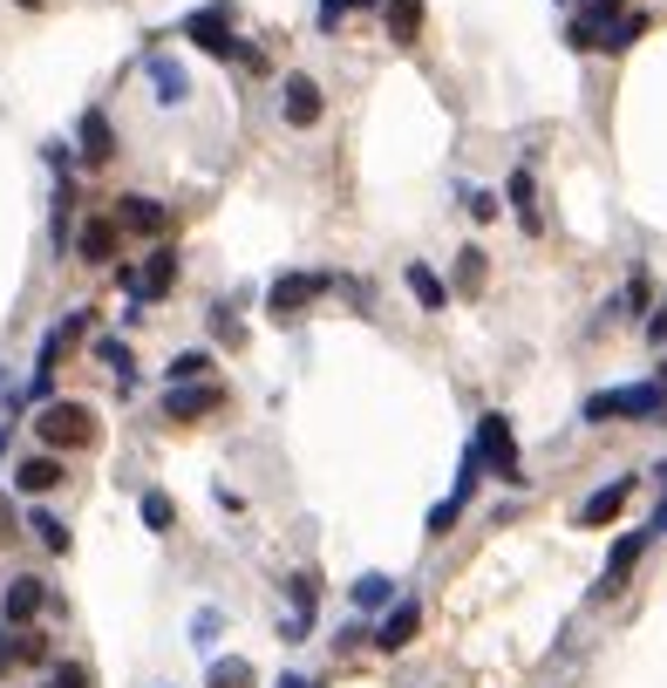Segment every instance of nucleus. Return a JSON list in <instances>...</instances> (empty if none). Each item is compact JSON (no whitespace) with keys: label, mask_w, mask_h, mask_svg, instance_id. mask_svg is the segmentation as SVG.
I'll list each match as a JSON object with an SVG mask.
<instances>
[{"label":"nucleus","mask_w":667,"mask_h":688,"mask_svg":"<svg viewBox=\"0 0 667 688\" xmlns=\"http://www.w3.org/2000/svg\"><path fill=\"white\" fill-rule=\"evenodd\" d=\"M14 484H21V491H55V484H62V464H55V456H28V464H21L14 471Z\"/></svg>","instance_id":"nucleus-20"},{"label":"nucleus","mask_w":667,"mask_h":688,"mask_svg":"<svg viewBox=\"0 0 667 688\" xmlns=\"http://www.w3.org/2000/svg\"><path fill=\"white\" fill-rule=\"evenodd\" d=\"M654 539H667V504H660V512H654Z\"/></svg>","instance_id":"nucleus-39"},{"label":"nucleus","mask_w":667,"mask_h":688,"mask_svg":"<svg viewBox=\"0 0 667 688\" xmlns=\"http://www.w3.org/2000/svg\"><path fill=\"white\" fill-rule=\"evenodd\" d=\"M204 688H252V668L246 661H212V681Z\"/></svg>","instance_id":"nucleus-27"},{"label":"nucleus","mask_w":667,"mask_h":688,"mask_svg":"<svg viewBox=\"0 0 667 688\" xmlns=\"http://www.w3.org/2000/svg\"><path fill=\"white\" fill-rule=\"evenodd\" d=\"M470 218H477V225L498 218V198H491V191H470Z\"/></svg>","instance_id":"nucleus-34"},{"label":"nucleus","mask_w":667,"mask_h":688,"mask_svg":"<svg viewBox=\"0 0 667 688\" xmlns=\"http://www.w3.org/2000/svg\"><path fill=\"white\" fill-rule=\"evenodd\" d=\"M456 512H464V498H443V504H436V512H429V531H436V539H443V531L456 525Z\"/></svg>","instance_id":"nucleus-31"},{"label":"nucleus","mask_w":667,"mask_h":688,"mask_svg":"<svg viewBox=\"0 0 667 688\" xmlns=\"http://www.w3.org/2000/svg\"><path fill=\"white\" fill-rule=\"evenodd\" d=\"M212 410H225V389H218V381L164 389V416H171V423H198V416H212Z\"/></svg>","instance_id":"nucleus-6"},{"label":"nucleus","mask_w":667,"mask_h":688,"mask_svg":"<svg viewBox=\"0 0 667 688\" xmlns=\"http://www.w3.org/2000/svg\"><path fill=\"white\" fill-rule=\"evenodd\" d=\"M640 35H647V14H620V21H606V28H600V48L620 55V48H633Z\"/></svg>","instance_id":"nucleus-21"},{"label":"nucleus","mask_w":667,"mask_h":688,"mask_svg":"<svg viewBox=\"0 0 667 688\" xmlns=\"http://www.w3.org/2000/svg\"><path fill=\"white\" fill-rule=\"evenodd\" d=\"M123 287H130L137 300H158V293H171V287H177V260L158 246L143 266H123Z\"/></svg>","instance_id":"nucleus-7"},{"label":"nucleus","mask_w":667,"mask_h":688,"mask_svg":"<svg viewBox=\"0 0 667 688\" xmlns=\"http://www.w3.org/2000/svg\"><path fill=\"white\" fill-rule=\"evenodd\" d=\"M477 464H491L504 484H525V464H518V437H511V416H483L477 423Z\"/></svg>","instance_id":"nucleus-3"},{"label":"nucleus","mask_w":667,"mask_h":688,"mask_svg":"<svg viewBox=\"0 0 667 688\" xmlns=\"http://www.w3.org/2000/svg\"><path fill=\"white\" fill-rule=\"evenodd\" d=\"M320 293H327V273H279L266 287V308L273 314H300V308H314Z\"/></svg>","instance_id":"nucleus-4"},{"label":"nucleus","mask_w":667,"mask_h":688,"mask_svg":"<svg viewBox=\"0 0 667 688\" xmlns=\"http://www.w3.org/2000/svg\"><path fill=\"white\" fill-rule=\"evenodd\" d=\"M389 600H395V579H381V573L354 579V606H389Z\"/></svg>","instance_id":"nucleus-24"},{"label":"nucleus","mask_w":667,"mask_h":688,"mask_svg":"<svg viewBox=\"0 0 667 688\" xmlns=\"http://www.w3.org/2000/svg\"><path fill=\"white\" fill-rule=\"evenodd\" d=\"M75 143H83V158H89V164H110V158H116V130H110V116H102V110H83V130H75Z\"/></svg>","instance_id":"nucleus-14"},{"label":"nucleus","mask_w":667,"mask_h":688,"mask_svg":"<svg viewBox=\"0 0 667 688\" xmlns=\"http://www.w3.org/2000/svg\"><path fill=\"white\" fill-rule=\"evenodd\" d=\"M150 83H158V103H185L191 83H185V68L164 62V55H150Z\"/></svg>","instance_id":"nucleus-19"},{"label":"nucleus","mask_w":667,"mask_h":688,"mask_svg":"<svg viewBox=\"0 0 667 688\" xmlns=\"http://www.w3.org/2000/svg\"><path fill=\"white\" fill-rule=\"evenodd\" d=\"M110 218H116V233L130 225V233H143V239H158L164 225H171V212L158 205V198H143V191H137V198H116V212H110Z\"/></svg>","instance_id":"nucleus-12"},{"label":"nucleus","mask_w":667,"mask_h":688,"mask_svg":"<svg viewBox=\"0 0 667 688\" xmlns=\"http://www.w3.org/2000/svg\"><path fill=\"white\" fill-rule=\"evenodd\" d=\"M35 429H41L48 450H83L96 437V410L89 402H48V410L35 416Z\"/></svg>","instance_id":"nucleus-2"},{"label":"nucleus","mask_w":667,"mask_h":688,"mask_svg":"<svg viewBox=\"0 0 667 688\" xmlns=\"http://www.w3.org/2000/svg\"><path fill=\"white\" fill-rule=\"evenodd\" d=\"M660 484H667V464H660Z\"/></svg>","instance_id":"nucleus-41"},{"label":"nucleus","mask_w":667,"mask_h":688,"mask_svg":"<svg viewBox=\"0 0 667 688\" xmlns=\"http://www.w3.org/2000/svg\"><path fill=\"white\" fill-rule=\"evenodd\" d=\"M381 14H389V41H416L423 35V0H381Z\"/></svg>","instance_id":"nucleus-18"},{"label":"nucleus","mask_w":667,"mask_h":688,"mask_svg":"<svg viewBox=\"0 0 667 688\" xmlns=\"http://www.w3.org/2000/svg\"><path fill=\"white\" fill-rule=\"evenodd\" d=\"M35 539H41L48 552H68V525H62L55 512H35Z\"/></svg>","instance_id":"nucleus-26"},{"label":"nucleus","mask_w":667,"mask_h":688,"mask_svg":"<svg viewBox=\"0 0 667 688\" xmlns=\"http://www.w3.org/2000/svg\"><path fill=\"white\" fill-rule=\"evenodd\" d=\"M279 688H314V681H306V675H279Z\"/></svg>","instance_id":"nucleus-40"},{"label":"nucleus","mask_w":667,"mask_h":688,"mask_svg":"<svg viewBox=\"0 0 667 688\" xmlns=\"http://www.w3.org/2000/svg\"><path fill=\"white\" fill-rule=\"evenodd\" d=\"M279 96H287V123H293V130H314V123L327 116V96H320L314 75H287V89H279Z\"/></svg>","instance_id":"nucleus-10"},{"label":"nucleus","mask_w":667,"mask_h":688,"mask_svg":"<svg viewBox=\"0 0 667 688\" xmlns=\"http://www.w3.org/2000/svg\"><path fill=\"white\" fill-rule=\"evenodd\" d=\"M41 688H89V668H75V661H62V668L48 675Z\"/></svg>","instance_id":"nucleus-30"},{"label":"nucleus","mask_w":667,"mask_h":688,"mask_svg":"<svg viewBox=\"0 0 667 688\" xmlns=\"http://www.w3.org/2000/svg\"><path fill=\"white\" fill-rule=\"evenodd\" d=\"M96 362L110 368V375H123V381H130V348H123L116 335H102V341H96Z\"/></svg>","instance_id":"nucleus-25"},{"label":"nucleus","mask_w":667,"mask_h":688,"mask_svg":"<svg viewBox=\"0 0 667 688\" xmlns=\"http://www.w3.org/2000/svg\"><path fill=\"white\" fill-rule=\"evenodd\" d=\"M654 423L667 416V381H633V389H600L586 402V423Z\"/></svg>","instance_id":"nucleus-1"},{"label":"nucleus","mask_w":667,"mask_h":688,"mask_svg":"<svg viewBox=\"0 0 667 688\" xmlns=\"http://www.w3.org/2000/svg\"><path fill=\"white\" fill-rule=\"evenodd\" d=\"M204 375H212V354H204V348H185V354L171 362V389H191V381H204Z\"/></svg>","instance_id":"nucleus-22"},{"label":"nucleus","mask_w":667,"mask_h":688,"mask_svg":"<svg viewBox=\"0 0 667 688\" xmlns=\"http://www.w3.org/2000/svg\"><path fill=\"white\" fill-rule=\"evenodd\" d=\"M171 518H177L171 498H164V491H143V525H150V531H171Z\"/></svg>","instance_id":"nucleus-28"},{"label":"nucleus","mask_w":667,"mask_h":688,"mask_svg":"<svg viewBox=\"0 0 667 688\" xmlns=\"http://www.w3.org/2000/svg\"><path fill=\"white\" fill-rule=\"evenodd\" d=\"M416 634H423V606H416V600H402L395 614L381 621V634H375V648H381V654H395V648H408V641H416Z\"/></svg>","instance_id":"nucleus-13"},{"label":"nucleus","mask_w":667,"mask_h":688,"mask_svg":"<svg viewBox=\"0 0 667 688\" xmlns=\"http://www.w3.org/2000/svg\"><path fill=\"white\" fill-rule=\"evenodd\" d=\"M647 539H654V525H647V531H620V546L606 552V573H600V593H606V600L627 586V573L640 566V552H647Z\"/></svg>","instance_id":"nucleus-9"},{"label":"nucleus","mask_w":667,"mask_h":688,"mask_svg":"<svg viewBox=\"0 0 667 688\" xmlns=\"http://www.w3.org/2000/svg\"><path fill=\"white\" fill-rule=\"evenodd\" d=\"M14 661H48V641H41V634H21V641H14Z\"/></svg>","instance_id":"nucleus-33"},{"label":"nucleus","mask_w":667,"mask_h":688,"mask_svg":"<svg viewBox=\"0 0 667 688\" xmlns=\"http://www.w3.org/2000/svg\"><path fill=\"white\" fill-rule=\"evenodd\" d=\"M287 593H293V634H300V627H306V614H314V600H320V579H314V573H293Z\"/></svg>","instance_id":"nucleus-23"},{"label":"nucleus","mask_w":667,"mask_h":688,"mask_svg":"<svg viewBox=\"0 0 667 688\" xmlns=\"http://www.w3.org/2000/svg\"><path fill=\"white\" fill-rule=\"evenodd\" d=\"M647 341H654V348H660V341H667V300H660V308H654V314H647Z\"/></svg>","instance_id":"nucleus-35"},{"label":"nucleus","mask_w":667,"mask_h":688,"mask_svg":"<svg viewBox=\"0 0 667 688\" xmlns=\"http://www.w3.org/2000/svg\"><path fill=\"white\" fill-rule=\"evenodd\" d=\"M402 279H408V293H416V308L423 314H443V300H450V287L436 279V266H423V260H408L402 266Z\"/></svg>","instance_id":"nucleus-15"},{"label":"nucleus","mask_w":667,"mask_h":688,"mask_svg":"<svg viewBox=\"0 0 667 688\" xmlns=\"http://www.w3.org/2000/svg\"><path fill=\"white\" fill-rule=\"evenodd\" d=\"M75 246H83V260H89V266H110V260H116V218H89Z\"/></svg>","instance_id":"nucleus-17"},{"label":"nucleus","mask_w":667,"mask_h":688,"mask_svg":"<svg viewBox=\"0 0 667 688\" xmlns=\"http://www.w3.org/2000/svg\"><path fill=\"white\" fill-rule=\"evenodd\" d=\"M185 41H198L204 55H246V48L232 41V21H225L218 8H198V14L185 21Z\"/></svg>","instance_id":"nucleus-8"},{"label":"nucleus","mask_w":667,"mask_h":688,"mask_svg":"<svg viewBox=\"0 0 667 688\" xmlns=\"http://www.w3.org/2000/svg\"><path fill=\"white\" fill-rule=\"evenodd\" d=\"M620 8H627V0H586V21H600V28H606V21H620Z\"/></svg>","instance_id":"nucleus-32"},{"label":"nucleus","mask_w":667,"mask_h":688,"mask_svg":"<svg viewBox=\"0 0 667 688\" xmlns=\"http://www.w3.org/2000/svg\"><path fill=\"white\" fill-rule=\"evenodd\" d=\"M0 539H14V504H8V491H0Z\"/></svg>","instance_id":"nucleus-37"},{"label":"nucleus","mask_w":667,"mask_h":688,"mask_svg":"<svg viewBox=\"0 0 667 688\" xmlns=\"http://www.w3.org/2000/svg\"><path fill=\"white\" fill-rule=\"evenodd\" d=\"M348 8H354V0H320V21H327V28H334V21H341Z\"/></svg>","instance_id":"nucleus-36"},{"label":"nucleus","mask_w":667,"mask_h":688,"mask_svg":"<svg viewBox=\"0 0 667 688\" xmlns=\"http://www.w3.org/2000/svg\"><path fill=\"white\" fill-rule=\"evenodd\" d=\"M511 205H518V225L538 239L545 233V212H538V185H531V171H511Z\"/></svg>","instance_id":"nucleus-16"},{"label":"nucleus","mask_w":667,"mask_h":688,"mask_svg":"<svg viewBox=\"0 0 667 688\" xmlns=\"http://www.w3.org/2000/svg\"><path fill=\"white\" fill-rule=\"evenodd\" d=\"M627 498H633V477H613V484H600V491L572 512V525H579V531H593V525H606V518H620V504H627Z\"/></svg>","instance_id":"nucleus-11"},{"label":"nucleus","mask_w":667,"mask_h":688,"mask_svg":"<svg viewBox=\"0 0 667 688\" xmlns=\"http://www.w3.org/2000/svg\"><path fill=\"white\" fill-rule=\"evenodd\" d=\"M8 661H14V641H8V634H0V675H8Z\"/></svg>","instance_id":"nucleus-38"},{"label":"nucleus","mask_w":667,"mask_h":688,"mask_svg":"<svg viewBox=\"0 0 667 688\" xmlns=\"http://www.w3.org/2000/svg\"><path fill=\"white\" fill-rule=\"evenodd\" d=\"M456 260H464V266H456V279H464V287L477 293V287H483V252L470 246V252H456Z\"/></svg>","instance_id":"nucleus-29"},{"label":"nucleus","mask_w":667,"mask_h":688,"mask_svg":"<svg viewBox=\"0 0 667 688\" xmlns=\"http://www.w3.org/2000/svg\"><path fill=\"white\" fill-rule=\"evenodd\" d=\"M41 606H48V586H41L35 573H21V579L0 586V621H8V627H28Z\"/></svg>","instance_id":"nucleus-5"}]
</instances>
